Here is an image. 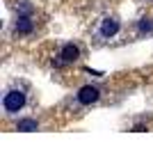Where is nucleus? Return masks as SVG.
<instances>
[{
  "label": "nucleus",
  "instance_id": "6e6552de",
  "mask_svg": "<svg viewBox=\"0 0 153 151\" xmlns=\"http://www.w3.org/2000/svg\"><path fill=\"white\" fill-rule=\"evenodd\" d=\"M133 131H135V133H142V131H146V126H142V124H137V126H135V128H133Z\"/></svg>",
  "mask_w": 153,
  "mask_h": 151
},
{
  "label": "nucleus",
  "instance_id": "0eeeda50",
  "mask_svg": "<svg viewBox=\"0 0 153 151\" xmlns=\"http://www.w3.org/2000/svg\"><path fill=\"white\" fill-rule=\"evenodd\" d=\"M16 128H19V131H23V133H30V131H37L39 124H37L34 119H21L19 124H16Z\"/></svg>",
  "mask_w": 153,
  "mask_h": 151
},
{
  "label": "nucleus",
  "instance_id": "39448f33",
  "mask_svg": "<svg viewBox=\"0 0 153 151\" xmlns=\"http://www.w3.org/2000/svg\"><path fill=\"white\" fill-rule=\"evenodd\" d=\"M32 28H34V23H32V19L27 16V12L19 14V19H16V32H19V34H30Z\"/></svg>",
  "mask_w": 153,
  "mask_h": 151
},
{
  "label": "nucleus",
  "instance_id": "423d86ee",
  "mask_svg": "<svg viewBox=\"0 0 153 151\" xmlns=\"http://www.w3.org/2000/svg\"><path fill=\"white\" fill-rule=\"evenodd\" d=\"M137 32H140V34H153V19H149V16L140 19V23H137Z\"/></svg>",
  "mask_w": 153,
  "mask_h": 151
},
{
  "label": "nucleus",
  "instance_id": "f257e3e1",
  "mask_svg": "<svg viewBox=\"0 0 153 151\" xmlns=\"http://www.w3.org/2000/svg\"><path fill=\"white\" fill-rule=\"evenodd\" d=\"M27 103V96L23 89H7L5 94H2V110L5 114H16L21 112Z\"/></svg>",
  "mask_w": 153,
  "mask_h": 151
},
{
  "label": "nucleus",
  "instance_id": "f03ea898",
  "mask_svg": "<svg viewBox=\"0 0 153 151\" xmlns=\"http://www.w3.org/2000/svg\"><path fill=\"white\" fill-rule=\"evenodd\" d=\"M98 99H101V89L94 87V85H85V87L78 89V94H76V101L80 105H91Z\"/></svg>",
  "mask_w": 153,
  "mask_h": 151
},
{
  "label": "nucleus",
  "instance_id": "7ed1b4c3",
  "mask_svg": "<svg viewBox=\"0 0 153 151\" xmlns=\"http://www.w3.org/2000/svg\"><path fill=\"white\" fill-rule=\"evenodd\" d=\"M119 30H121V23H119V19H114V16H105V19L101 21L98 34H101L103 39H112Z\"/></svg>",
  "mask_w": 153,
  "mask_h": 151
},
{
  "label": "nucleus",
  "instance_id": "20e7f679",
  "mask_svg": "<svg viewBox=\"0 0 153 151\" xmlns=\"http://www.w3.org/2000/svg\"><path fill=\"white\" fill-rule=\"evenodd\" d=\"M78 57H80V48H78L76 44H66V46H62L57 64H71V62H76Z\"/></svg>",
  "mask_w": 153,
  "mask_h": 151
}]
</instances>
